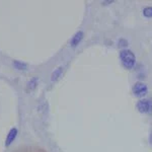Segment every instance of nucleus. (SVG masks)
<instances>
[{
	"label": "nucleus",
	"instance_id": "f257e3e1",
	"mask_svg": "<svg viewBox=\"0 0 152 152\" xmlns=\"http://www.w3.org/2000/svg\"><path fill=\"white\" fill-rule=\"evenodd\" d=\"M120 60L125 69H132L136 64V56L129 49H123L120 51Z\"/></svg>",
	"mask_w": 152,
	"mask_h": 152
},
{
	"label": "nucleus",
	"instance_id": "f03ea898",
	"mask_svg": "<svg viewBox=\"0 0 152 152\" xmlns=\"http://www.w3.org/2000/svg\"><path fill=\"white\" fill-rule=\"evenodd\" d=\"M132 92H133L134 96L141 99L148 94V86H147L146 83L142 81H137L134 83L133 87H132Z\"/></svg>",
	"mask_w": 152,
	"mask_h": 152
},
{
	"label": "nucleus",
	"instance_id": "1a4fd4ad",
	"mask_svg": "<svg viewBox=\"0 0 152 152\" xmlns=\"http://www.w3.org/2000/svg\"><path fill=\"white\" fill-rule=\"evenodd\" d=\"M142 13L146 18H152V6H146L143 8Z\"/></svg>",
	"mask_w": 152,
	"mask_h": 152
},
{
	"label": "nucleus",
	"instance_id": "39448f33",
	"mask_svg": "<svg viewBox=\"0 0 152 152\" xmlns=\"http://www.w3.org/2000/svg\"><path fill=\"white\" fill-rule=\"evenodd\" d=\"M83 37H84V33L82 31H78L73 35V37L71 38L70 40V47L71 48H76L80 43L81 41L83 40Z\"/></svg>",
	"mask_w": 152,
	"mask_h": 152
},
{
	"label": "nucleus",
	"instance_id": "6e6552de",
	"mask_svg": "<svg viewBox=\"0 0 152 152\" xmlns=\"http://www.w3.org/2000/svg\"><path fill=\"white\" fill-rule=\"evenodd\" d=\"M39 83V78L38 77H33L28 80V82L26 83V89L28 90H34L36 89V87L38 86Z\"/></svg>",
	"mask_w": 152,
	"mask_h": 152
},
{
	"label": "nucleus",
	"instance_id": "9b49d317",
	"mask_svg": "<svg viewBox=\"0 0 152 152\" xmlns=\"http://www.w3.org/2000/svg\"><path fill=\"white\" fill-rule=\"evenodd\" d=\"M149 143H150V145H152V132H151V134L149 135Z\"/></svg>",
	"mask_w": 152,
	"mask_h": 152
},
{
	"label": "nucleus",
	"instance_id": "20e7f679",
	"mask_svg": "<svg viewBox=\"0 0 152 152\" xmlns=\"http://www.w3.org/2000/svg\"><path fill=\"white\" fill-rule=\"evenodd\" d=\"M18 130L16 127H13V128H11L9 130L8 134H7V136H6V139H5V147H9L13 143L14 140L16 139V137H18Z\"/></svg>",
	"mask_w": 152,
	"mask_h": 152
},
{
	"label": "nucleus",
	"instance_id": "423d86ee",
	"mask_svg": "<svg viewBox=\"0 0 152 152\" xmlns=\"http://www.w3.org/2000/svg\"><path fill=\"white\" fill-rule=\"evenodd\" d=\"M12 65H13L14 69L18 70V71H26L28 70V64L24 62H21V61L18 60H14L12 62Z\"/></svg>",
	"mask_w": 152,
	"mask_h": 152
},
{
	"label": "nucleus",
	"instance_id": "0eeeda50",
	"mask_svg": "<svg viewBox=\"0 0 152 152\" xmlns=\"http://www.w3.org/2000/svg\"><path fill=\"white\" fill-rule=\"evenodd\" d=\"M63 69H64L63 66H59L58 68H56V69L52 72V74H51V80H52V81H56V80H58L59 78L61 77V75H62Z\"/></svg>",
	"mask_w": 152,
	"mask_h": 152
},
{
	"label": "nucleus",
	"instance_id": "9d476101",
	"mask_svg": "<svg viewBox=\"0 0 152 152\" xmlns=\"http://www.w3.org/2000/svg\"><path fill=\"white\" fill-rule=\"evenodd\" d=\"M118 44H119V47H126V46L128 45V42L126 40H124V39H120Z\"/></svg>",
	"mask_w": 152,
	"mask_h": 152
},
{
	"label": "nucleus",
	"instance_id": "7ed1b4c3",
	"mask_svg": "<svg viewBox=\"0 0 152 152\" xmlns=\"http://www.w3.org/2000/svg\"><path fill=\"white\" fill-rule=\"evenodd\" d=\"M137 111L141 114H152V99H141L136 104Z\"/></svg>",
	"mask_w": 152,
	"mask_h": 152
}]
</instances>
